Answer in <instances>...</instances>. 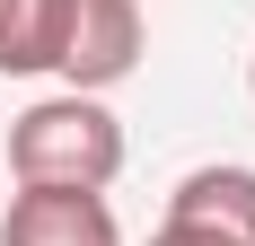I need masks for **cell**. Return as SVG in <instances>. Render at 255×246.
<instances>
[{
	"label": "cell",
	"instance_id": "obj_1",
	"mask_svg": "<svg viewBox=\"0 0 255 246\" xmlns=\"http://www.w3.org/2000/svg\"><path fill=\"white\" fill-rule=\"evenodd\" d=\"M9 176L18 185H79V194H106L124 176V123L106 115V97H35L9 123Z\"/></svg>",
	"mask_w": 255,
	"mask_h": 246
},
{
	"label": "cell",
	"instance_id": "obj_2",
	"mask_svg": "<svg viewBox=\"0 0 255 246\" xmlns=\"http://www.w3.org/2000/svg\"><path fill=\"white\" fill-rule=\"evenodd\" d=\"M53 71L71 79L79 97H106L115 79L141 71V0H71V26H62V62Z\"/></svg>",
	"mask_w": 255,
	"mask_h": 246
},
{
	"label": "cell",
	"instance_id": "obj_3",
	"mask_svg": "<svg viewBox=\"0 0 255 246\" xmlns=\"http://www.w3.org/2000/svg\"><path fill=\"white\" fill-rule=\"evenodd\" d=\"M0 246H124L115 202L79 185H18L0 211Z\"/></svg>",
	"mask_w": 255,
	"mask_h": 246
},
{
	"label": "cell",
	"instance_id": "obj_4",
	"mask_svg": "<svg viewBox=\"0 0 255 246\" xmlns=\"http://www.w3.org/2000/svg\"><path fill=\"white\" fill-rule=\"evenodd\" d=\"M167 220H203L229 246H255V167H194V176H176Z\"/></svg>",
	"mask_w": 255,
	"mask_h": 246
},
{
	"label": "cell",
	"instance_id": "obj_5",
	"mask_svg": "<svg viewBox=\"0 0 255 246\" xmlns=\"http://www.w3.org/2000/svg\"><path fill=\"white\" fill-rule=\"evenodd\" d=\"M62 26H71V0H0V71H53Z\"/></svg>",
	"mask_w": 255,
	"mask_h": 246
},
{
	"label": "cell",
	"instance_id": "obj_6",
	"mask_svg": "<svg viewBox=\"0 0 255 246\" xmlns=\"http://www.w3.org/2000/svg\"><path fill=\"white\" fill-rule=\"evenodd\" d=\"M150 246H229V238H220V229H203V220H158Z\"/></svg>",
	"mask_w": 255,
	"mask_h": 246
},
{
	"label": "cell",
	"instance_id": "obj_7",
	"mask_svg": "<svg viewBox=\"0 0 255 246\" xmlns=\"http://www.w3.org/2000/svg\"><path fill=\"white\" fill-rule=\"evenodd\" d=\"M247 88H255V62H247Z\"/></svg>",
	"mask_w": 255,
	"mask_h": 246
}]
</instances>
